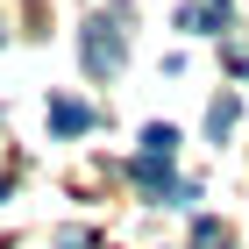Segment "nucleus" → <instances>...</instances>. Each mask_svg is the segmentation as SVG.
Wrapping results in <instances>:
<instances>
[{
	"label": "nucleus",
	"instance_id": "obj_3",
	"mask_svg": "<svg viewBox=\"0 0 249 249\" xmlns=\"http://www.w3.org/2000/svg\"><path fill=\"white\" fill-rule=\"evenodd\" d=\"M86 128H93L86 100H50V135H86Z\"/></svg>",
	"mask_w": 249,
	"mask_h": 249
},
{
	"label": "nucleus",
	"instance_id": "obj_2",
	"mask_svg": "<svg viewBox=\"0 0 249 249\" xmlns=\"http://www.w3.org/2000/svg\"><path fill=\"white\" fill-rule=\"evenodd\" d=\"M135 185L150 192V199H185V185L171 178V157H150V150L135 157Z\"/></svg>",
	"mask_w": 249,
	"mask_h": 249
},
{
	"label": "nucleus",
	"instance_id": "obj_4",
	"mask_svg": "<svg viewBox=\"0 0 249 249\" xmlns=\"http://www.w3.org/2000/svg\"><path fill=\"white\" fill-rule=\"evenodd\" d=\"M178 29H192V36H213V29H228V7H221V0H207V7H178Z\"/></svg>",
	"mask_w": 249,
	"mask_h": 249
},
{
	"label": "nucleus",
	"instance_id": "obj_5",
	"mask_svg": "<svg viewBox=\"0 0 249 249\" xmlns=\"http://www.w3.org/2000/svg\"><path fill=\"white\" fill-rule=\"evenodd\" d=\"M192 249H235L228 221H213V213H199V221H192Z\"/></svg>",
	"mask_w": 249,
	"mask_h": 249
},
{
	"label": "nucleus",
	"instance_id": "obj_7",
	"mask_svg": "<svg viewBox=\"0 0 249 249\" xmlns=\"http://www.w3.org/2000/svg\"><path fill=\"white\" fill-rule=\"evenodd\" d=\"M228 128H235V100L221 93V100H213V107H207V135H213V142H221V135H228Z\"/></svg>",
	"mask_w": 249,
	"mask_h": 249
},
{
	"label": "nucleus",
	"instance_id": "obj_1",
	"mask_svg": "<svg viewBox=\"0 0 249 249\" xmlns=\"http://www.w3.org/2000/svg\"><path fill=\"white\" fill-rule=\"evenodd\" d=\"M78 50H86V71H93V78H114L121 71V50H128V43H121V21L114 15H93Z\"/></svg>",
	"mask_w": 249,
	"mask_h": 249
},
{
	"label": "nucleus",
	"instance_id": "obj_8",
	"mask_svg": "<svg viewBox=\"0 0 249 249\" xmlns=\"http://www.w3.org/2000/svg\"><path fill=\"white\" fill-rule=\"evenodd\" d=\"M221 7H228V0H221Z\"/></svg>",
	"mask_w": 249,
	"mask_h": 249
},
{
	"label": "nucleus",
	"instance_id": "obj_6",
	"mask_svg": "<svg viewBox=\"0 0 249 249\" xmlns=\"http://www.w3.org/2000/svg\"><path fill=\"white\" fill-rule=\"evenodd\" d=\"M142 150H150V157H171L178 150V128H171V121H150V128H142Z\"/></svg>",
	"mask_w": 249,
	"mask_h": 249
}]
</instances>
